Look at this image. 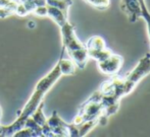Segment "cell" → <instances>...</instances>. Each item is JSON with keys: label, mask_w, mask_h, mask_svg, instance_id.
<instances>
[{"label": "cell", "mask_w": 150, "mask_h": 137, "mask_svg": "<svg viewBox=\"0 0 150 137\" xmlns=\"http://www.w3.org/2000/svg\"><path fill=\"white\" fill-rule=\"evenodd\" d=\"M120 9L126 13L130 22H136L141 17V7L138 0H120Z\"/></svg>", "instance_id": "9c48e42d"}, {"label": "cell", "mask_w": 150, "mask_h": 137, "mask_svg": "<svg viewBox=\"0 0 150 137\" xmlns=\"http://www.w3.org/2000/svg\"><path fill=\"white\" fill-rule=\"evenodd\" d=\"M12 1L16 2V3H18H18H20V2H21V1H22V0H12Z\"/></svg>", "instance_id": "ffe728a7"}, {"label": "cell", "mask_w": 150, "mask_h": 137, "mask_svg": "<svg viewBox=\"0 0 150 137\" xmlns=\"http://www.w3.org/2000/svg\"><path fill=\"white\" fill-rule=\"evenodd\" d=\"M103 113V106L101 103V96L99 90H96L91 94L87 101L83 103L78 110L77 115L75 116L71 123L75 125H80L86 121L99 118L100 120Z\"/></svg>", "instance_id": "3957f363"}, {"label": "cell", "mask_w": 150, "mask_h": 137, "mask_svg": "<svg viewBox=\"0 0 150 137\" xmlns=\"http://www.w3.org/2000/svg\"><path fill=\"white\" fill-rule=\"evenodd\" d=\"M47 16L51 18L58 27L62 26L64 22H67L69 20V15L64 14L58 8L50 5H47Z\"/></svg>", "instance_id": "7c38bea8"}, {"label": "cell", "mask_w": 150, "mask_h": 137, "mask_svg": "<svg viewBox=\"0 0 150 137\" xmlns=\"http://www.w3.org/2000/svg\"><path fill=\"white\" fill-rule=\"evenodd\" d=\"M18 4L16 2L12 1V0H0V7H4V6H11Z\"/></svg>", "instance_id": "d6986e66"}, {"label": "cell", "mask_w": 150, "mask_h": 137, "mask_svg": "<svg viewBox=\"0 0 150 137\" xmlns=\"http://www.w3.org/2000/svg\"><path fill=\"white\" fill-rule=\"evenodd\" d=\"M150 73V53L146 54L139 60L138 64L124 79V92L125 96L130 94L137 84L146 77Z\"/></svg>", "instance_id": "5b68a950"}, {"label": "cell", "mask_w": 150, "mask_h": 137, "mask_svg": "<svg viewBox=\"0 0 150 137\" xmlns=\"http://www.w3.org/2000/svg\"><path fill=\"white\" fill-rule=\"evenodd\" d=\"M43 108H44V103L42 102L41 104L38 106V108L36 109V111L34 112L31 116V118L34 120V122H35L37 125H39L41 128L43 127L44 124L46 123V119H47L43 113Z\"/></svg>", "instance_id": "9a60e30c"}, {"label": "cell", "mask_w": 150, "mask_h": 137, "mask_svg": "<svg viewBox=\"0 0 150 137\" xmlns=\"http://www.w3.org/2000/svg\"><path fill=\"white\" fill-rule=\"evenodd\" d=\"M85 47L87 49L89 58L95 60L96 62L106 59L113 53L111 49H109L106 46V42L100 36H93L85 44Z\"/></svg>", "instance_id": "8992f818"}, {"label": "cell", "mask_w": 150, "mask_h": 137, "mask_svg": "<svg viewBox=\"0 0 150 137\" xmlns=\"http://www.w3.org/2000/svg\"><path fill=\"white\" fill-rule=\"evenodd\" d=\"M33 14H35V15H37V16H42V17L47 16V5H43V6L37 7L33 11Z\"/></svg>", "instance_id": "ac0fdd59"}, {"label": "cell", "mask_w": 150, "mask_h": 137, "mask_svg": "<svg viewBox=\"0 0 150 137\" xmlns=\"http://www.w3.org/2000/svg\"><path fill=\"white\" fill-rule=\"evenodd\" d=\"M140 3L141 7V17L144 18L145 22H146V27H147V35H148V40H149V46H150V11L146 5L145 0H138Z\"/></svg>", "instance_id": "2e32d148"}, {"label": "cell", "mask_w": 150, "mask_h": 137, "mask_svg": "<svg viewBox=\"0 0 150 137\" xmlns=\"http://www.w3.org/2000/svg\"><path fill=\"white\" fill-rule=\"evenodd\" d=\"M1 115H2V112H1V108H0V119H1Z\"/></svg>", "instance_id": "44dd1931"}, {"label": "cell", "mask_w": 150, "mask_h": 137, "mask_svg": "<svg viewBox=\"0 0 150 137\" xmlns=\"http://www.w3.org/2000/svg\"><path fill=\"white\" fill-rule=\"evenodd\" d=\"M64 51L65 50L62 48L59 60H58L62 75H67V76H69V75H75L76 72H77V66H76V64L71 59H63V53H64Z\"/></svg>", "instance_id": "8fae6325"}, {"label": "cell", "mask_w": 150, "mask_h": 137, "mask_svg": "<svg viewBox=\"0 0 150 137\" xmlns=\"http://www.w3.org/2000/svg\"><path fill=\"white\" fill-rule=\"evenodd\" d=\"M124 77L115 74L110 78L106 79L99 86L101 96V103L103 106V113L99 120V124L106 125L109 117L119 111L120 102L125 96L124 92Z\"/></svg>", "instance_id": "7a4b0ae2"}, {"label": "cell", "mask_w": 150, "mask_h": 137, "mask_svg": "<svg viewBox=\"0 0 150 137\" xmlns=\"http://www.w3.org/2000/svg\"><path fill=\"white\" fill-rule=\"evenodd\" d=\"M98 124H99V118H96V119H92V120H89V121L84 122V123L80 124V125H76L78 129V137L86 136L91 130L94 129Z\"/></svg>", "instance_id": "4fadbf2b"}, {"label": "cell", "mask_w": 150, "mask_h": 137, "mask_svg": "<svg viewBox=\"0 0 150 137\" xmlns=\"http://www.w3.org/2000/svg\"><path fill=\"white\" fill-rule=\"evenodd\" d=\"M84 1L99 10H106L110 6V0H84Z\"/></svg>", "instance_id": "e0dca14e"}, {"label": "cell", "mask_w": 150, "mask_h": 137, "mask_svg": "<svg viewBox=\"0 0 150 137\" xmlns=\"http://www.w3.org/2000/svg\"><path fill=\"white\" fill-rule=\"evenodd\" d=\"M62 76V72L59 66V63H56V65L48 72L43 78H41L38 83L36 84V87L34 92L32 94L31 98L25 105V107L21 111L18 119L10 125H0V136L8 137L14 136V134L20 131L22 128H24L26 121L32 116V114L36 111L40 104L43 101L44 96H46L48 92L51 89L52 86L55 84V82Z\"/></svg>", "instance_id": "6da1fadb"}, {"label": "cell", "mask_w": 150, "mask_h": 137, "mask_svg": "<svg viewBox=\"0 0 150 137\" xmlns=\"http://www.w3.org/2000/svg\"><path fill=\"white\" fill-rule=\"evenodd\" d=\"M46 4L58 8L64 14L69 15V9L73 5V0H46Z\"/></svg>", "instance_id": "5bb4252c"}, {"label": "cell", "mask_w": 150, "mask_h": 137, "mask_svg": "<svg viewBox=\"0 0 150 137\" xmlns=\"http://www.w3.org/2000/svg\"><path fill=\"white\" fill-rule=\"evenodd\" d=\"M59 27L61 33V40H62V48L67 53L74 51V50L85 47V44L82 43L76 35L75 26L71 24L69 20Z\"/></svg>", "instance_id": "52a82bcc"}, {"label": "cell", "mask_w": 150, "mask_h": 137, "mask_svg": "<svg viewBox=\"0 0 150 137\" xmlns=\"http://www.w3.org/2000/svg\"><path fill=\"white\" fill-rule=\"evenodd\" d=\"M69 56L71 60L76 64V66L80 69H84L87 64L88 60H89V56H88V52L86 47L80 48V49L74 50V51L69 52Z\"/></svg>", "instance_id": "30bf717a"}, {"label": "cell", "mask_w": 150, "mask_h": 137, "mask_svg": "<svg viewBox=\"0 0 150 137\" xmlns=\"http://www.w3.org/2000/svg\"><path fill=\"white\" fill-rule=\"evenodd\" d=\"M43 136H75L78 137L77 126L73 123H67L58 116L57 112H52L51 117L46 119L42 127Z\"/></svg>", "instance_id": "277c9868"}, {"label": "cell", "mask_w": 150, "mask_h": 137, "mask_svg": "<svg viewBox=\"0 0 150 137\" xmlns=\"http://www.w3.org/2000/svg\"><path fill=\"white\" fill-rule=\"evenodd\" d=\"M124 65V58L119 54L112 53L106 59L97 62V67H98L99 71L104 75H111L117 74L120 70V68Z\"/></svg>", "instance_id": "ba28073f"}]
</instances>
